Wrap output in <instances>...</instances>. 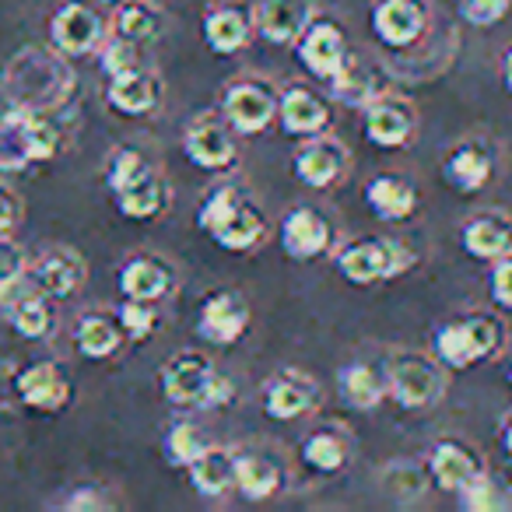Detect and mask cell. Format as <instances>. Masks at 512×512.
<instances>
[{
	"label": "cell",
	"mask_w": 512,
	"mask_h": 512,
	"mask_svg": "<svg viewBox=\"0 0 512 512\" xmlns=\"http://www.w3.org/2000/svg\"><path fill=\"white\" fill-rule=\"evenodd\" d=\"M456 502H460L467 512H502L505 505H509V498H505L502 488L491 481L488 470H481L474 481H467L460 491H456Z\"/></svg>",
	"instance_id": "39"
},
{
	"label": "cell",
	"mask_w": 512,
	"mask_h": 512,
	"mask_svg": "<svg viewBox=\"0 0 512 512\" xmlns=\"http://www.w3.org/2000/svg\"><path fill=\"white\" fill-rule=\"evenodd\" d=\"M505 386H509V393H512V369L505 372Z\"/></svg>",
	"instance_id": "51"
},
{
	"label": "cell",
	"mask_w": 512,
	"mask_h": 512,
	"mask_svg": "<svg viewBox=\"0 0 512 512\" xmlns=\"http://www.w3.org/2000/svg\"><path fill=\"white\" fill-rule=\"evenodd\" d=\"M302 460H306V467H313L316 474H341L351 460V446L341 432L320 428V432H309L306 439H302Z\"/></svg>",
	"instance_id": "35"
},
{
	"label": "cell",
	"mask_w": 512,
	"mask_h": 512,
	"mask_svg": "<svg viewBox=\"0 0 512 512\" xmlns=\"http://www.w3.org/2000/svg\"><path fill=\"white\" fill-rule=\"evenodd\" d=\"M99 60H102V74L106 78H116V74H127V71H134V67H141V46H134V43H127V39H120V36H113L109 43H102L99 46Z\"/></svg>",
	"instance_id": "41"
},
{
	"label": "cell",
	"mask_w": 512,
	"mask_h": 512,
	"mask_svg": "<svg viewBox=\"0 0 512 512\" xmlns=\"http://www.w3.org/2000/svg\"><path fill=\"white\" fill-rule=\"evenodd\" d=\"M502 344H505L502 320L488 313H470V316H460V320H449V323H442L432 337L435 362H439L442 369H456V372H467V369H474V365L498 358Z\"/></svg>",
	"instance_id": "2"
},
{
	"label": "cell",
	"mask_w": 512,
	"mask_h": 512,
	"mask_svg": "<svg viewBox=\"0 0 512 512\" xmlns=\"http://www.w3.org/2000/svg\"><path fill=\"white\" fill-rule=\"evenodd\" d=\"M207 446H211V442H207V435L200 432L193 421H172L169 432H165V439H162L165 460H169V467H179V470L190 467Z\"/></svg>",
	"instance_id": "37"
},
{
	"label": "cell",
	"mask_w": 512,
	"mask_h": 512,
	"mask_svg": "<svg viewBox=\"0 0 512 512\" xmlns=\"http://www.w3.org/2000/svg\"><path fill=\"white\" fill-rule=\"evenodd\" d=\"M313 18V0H260L253 8V29L271 46H295Z\"/></svg>",
	"instance_id": "16"
},
{
	"label": "cell",
	"mask_w": 512,
	"mask_h": 512,
	"mask_svg": "<svg viewBox=\"0 0 512 512\" xmlns=\"http://www.w3.org/2000/svg\"><path fill=\"white\" fill-rule=\"evenodd\" d=\"M200 29H204L207 50L218 53V57L242 53L249 46V39L256 36L253 11H242V8H214V11H207Z\"/></svg>",
	"instance_id": "26"
},
{
	"label": "cell",
	"mask_w": 512,
	"mask_h": 512,
	"mask_svg": "<svg viewBox=\"0 0 512 512\" xmlns=\"http://www.w3.org/2000/svg\"><path fill=\"white\" fill-rule=\"evenodd\" d=\"M460 246H463V253L474 256V260L495 264V260L512 253V218H505V214H498V211L474 214L470 221H463Z\"/></svg>",
	"instance_id": "21"
},
{
	"label": "cell",
	"mask_w": 512,
	"mask_h": 512,
	"mask_svg": "<svg viewBox=\"0 0 512 512\" xmlns=\"http://www.w3.org/2000/svg\"><path fill=\"white\" fill-rule=\"evenodd\" d=\"M15 390L25 407L43 414L64 411L71 404V376L60 362H32L29 369L18 372Z\"/></svg>",
	"instance_id": "17"
},
{
	"label": "cell",
	"mask_w": 512,
	"mask_h": 512,
	"mask_svg": "<svg viewBox=\"0 0 512 512\" xmlns=\"http://www.w3.org/2000/svg\"><path fill=\"white\" fill-rule=\"evenodd\" d=\"M186 474H190V484L200 498H221L235 488V453L225 446H207L186 467Z\"/></svg>",
	"instance_id": "30"
},
{
	"label": "cell",
	"mask_w": 512,
	"mask_h": 512,
	"mask_svg": "<svg viewBox=\"0 0 512 512\" xmlns=\"http://www.w3.org/2000/svg\"><path fill=\"white\" fill-rule=\"evenodd\" d=\"M32 278H36L39 292L50 295V299H71V295H78L81 285H85V260H81L74 249L53 246L39 256Z\"/></svg>",
	"instance_id": "24"
},
{
	"label": "cell",
	"mask_w": 512,
	"mask_h": 512,
	"mask_svg": "<svg viewBox=\"0 0 512 512\" xmlns=\"http://www.w3.org/2000/svg\"><path fill=\"white\" fill-rule=\"evenodd\" d=\"M106 18L88 4H64L50 18V39L64 57H88L106 43Z\"/></svg>",
	"instance_id": "12"
},
{
	"label": "cell",
	"mask_w": 512,
	"mask_h": 512,
	"mask_svg": "<svg viewBox=\"0 0 512 512\" xmlns=\"http://www.w3.org/2000/svg\"><path fill=\"white\" fill-rule=\"evenodd\" d=\"M8 320H11V327H15V334L25 337V341H46V337L53 334V327H57L50 295H43V292H32V295H25L22 302H15V306L8 309Z\"/></svg>",
	"instance_id": "36"
},
{
	"label": "cell",
	"mask_w": 512,
	"mask_h": 512,
	"mask_svg": "<svg viewBox=\"0 0 512 512\" xmlns=\"http://www.w3.org/2000/svg\"><path fill=\"white\" fill-rule=\"evenodd\" d=\"M25 271V253L11 235H0V281L15 278Z\"/></svg>",
	"instance_id": "46"
},
{
	"label": "cell",
	"mask_w": 512,
	"mask_h": 512,
	"mask_svg": "<svg viewBox=\"0 0 512 512\" xmlns=\"http://www.w3.org/2000/svg\"><path fill=\"white\" fill-rule=\"evenodd\" d=\"M176 288V271L172 264H165L162 256L141 253L130 256L120 267V292L123 299H141V302H162Z\"/></svg>",
	"instance_id": "19"
},
{
	"label": "cell",
	"mask_w": 512,
	"mask_h": 512,
	"mask_svg": "<svg viewBox=\"0 0 512 512\" xmlns=\"http://www.w3.org/2000/svg\"><path fill=\"white\" fill-rule=\"evenodd\" d=\"M365 204L379 221L397 225V221H407L418 211V190H414L411 179L397 176V172H383L365 186Z\"/></svg>",
	"instance_id": "25"
},
{
	"label": "cell",
	"mask_w": 512,
	"mask_h": 512,
	"mask_svg": "<svg viewBox=\"0 0 512 512\" xmlns=\"http://www.w3.org/2000/svg\"><path fill=\"white\" fill-rule=\"evenodd\" d=\"M383 484L397 502H411V498H418L421 491H425V477H421L411 463H397V467H390L383 474Z\"/></svg>",
	"instance_id": "43"
},
{
	"label": "cell",
	"mask_w": 512,
	"mask_h": 512,
	"mask_svg": "<svg viewBox=\"0 0 512 512\" xmlns=\"http://www.w3.org/2000/svg\"><path fill=\"white\" fill-rule=\"evenodd\" d=\"M232 400H235V383L228 376H221V372H214L211 390H207V397H204V407L207 411H218V407H228Z\"/></svg>",
	"instance_id": "48"
},
{
	"label": "cell",
	"mask_w": 512,
	"mask_h": 512,
	"mask_svg": "<svg viewBox=\"0 0 512 512\" xmlns=\"http://www.w3.org/2000/svg\"><path fill=\"white\" fill-rule=\"evenodd\" d=\"M502 81H505V88H509V95H512V46L505 50V57H502Z\"/></svg>",
	"instance_id": "49"
},
{
	"label": "cell",
	"mask_w": 512,
	"mask_h": 512,
	"mask_svg": "<svg viewBox=\"0 0 512 512\" xmlns=\"http://www.w3.org/2000/svg\"><path fill=\"white\" fill-rule=\"evenodd\" d=\"M116 211L130 221H151L169 207V183L158 176L155 169H148L144 176H137L134 183H127L123 190L113 193Z\"/></svg>",
	"instance_id": "28"
},
{
	"label": "cell",
	"mask_w": 512,
	"mask_h": 512,
	"mask_svg": "<svg viewBox=\"0 0 512 512\" xmlns=\"http://www.w3.org/2000/svg\"><path fill=\"white\" fill-rule=\"evenodd\" d=\"M386 393L397 400L404 411H425V407L439 404L446 393V376L442 365L425 355H397L386 365Z\"/></svg>",
	"instance_id": "4"
},
{
	"label": "cell",
	"mask_w": 512,
	"mask_h": 512,
	"mask_svg": "<svg viewBox=\"0 0 512 512\" xmlns=\"http://www.w3.org/2000/svg\"><path fill=\"white\" fill-rule=\"evenodd\" d=\"M18 225H22V200L15 190L0 183V235H11Z\"/></svg>",
	"instance_id": "47"
},
{
	"label": "cell",
	"mask_w": 512,
	"mask_h": 512,
	"mask_svg": "<svg viewBox=\"0 0 512 512\" xmlns=\"http://www.w3.org/2000/svg\"><path fill=\"white\" fill-rule=\"evenodd\" d=\"M32 162L29 144V109L18 106L8 116H0V172H18Z\"/></svg>",
	"instance_id": "34"
},
{
	"label": "cell",
	"mask_w": 512,
	"mask_h": 512,
	"mask_svg": "<svg viewBox=\"0 0 512 512\" xmlns=\"http://www.w3.org/2000/svg\"><path fill=\"white\" fill-rule=\"evenodd\" d=\"M99 4H116V0H99Z\"/></svg>",
	"instance_id": "52"
},
{
	"label": "cell",
	"mask_w": 512,
	"mask_h": 512,
	"mask_svg": "<svg viewBox=\"0 0 512 512\" xmlns=\"http://www.w3.org/2000/svg\"><path fill=\"white\" fill-rule=\"evenodd\" d=\"M348 148L341 141L327 134H316V137H306L302 148L295 151V176L299 183H306L309 190H330L344 179L348 172Z\"/></svg>",
	"instance_id": "15"
},
{
	"label": "cell",
	"mask_w": 512,
	"mask_h": 512,
	"mask_svg": "<svg viewBox=\"0 0 512 512\" xmlns=\"http://www.w3.org/2000/svg\"><path fill=\"white\" fill-rule=\"evenodd\" d=\"M249 302L242 299L239 292H228V288H218V292L204 295L197 306V337L204 344H214V348H232L235 341H242V334L249 330Z\"/></svg>",
	"instance_id": "6"
},
{
	"label": "cell",
	"mask_w": 512,
	"mask_h": 512,
	"mask_svg": "<svg viewBox=\"0 0 512 512\" xmlns=\"http://www.w3.org/2000/svg\"><path fill=\"white\" fill-rule=\"evenodd\" d=\"M334 267L344 281H351L358 288H369V285H386V281L411 271L414 253L400 239L372 235V239H351L348 246L337 249Z\"/></svg>",
	"instance_id": "3"
},
{
	"label": "cell",
	"mask_w": 512,
	"mask_h": 512,
	"mask_svg": "<svg viewBox=\"0 0 512 512\" xmlns=\"http://www.w3.org/2000/svg\"><path fill=\"white\" fill-rule=\"evenodd\" d=\"M320 404V386L299 369H285L267 379L264 386V411L274 421H299Z\"/></svg>",
	"instance_id": "18"
},
{
	"label": "cell",
	"mask_w": 512,
	"mask_h": 512,
	"mask_svg": "<svg viewBox=\"0 0 512 512\" xmlns=\"http://www.w3.org/2000/svg\"><path fill=\"white\" fill-rule=\"evenodd\" d=\"M278 242L288 260L309 264V260H320V256H327L334 249V225L316 207H295V211H288L281 218Z\"/></svg>",
	"instance_id": "8"
},
{
	"label": "cell",
	"mask_w": 512,
	"mask_h": 512,
	"mask_svg": "<svg viewBox=\"0 0 512 512\" xmlns=\"http://www.w3.org/2000/svg\"><path fill=\"white\" fill-rule=\"evenodd\" d=\"M285 484V470L264 453H235V491L246 502H267Z\"/></svg>",
	"instance_id": "27"
},
{
	"label": "cell",
	"mask_w": 512,
	"mask_h": 512,
	"mask_svg": "<svg viewBox=\"0 0 512 512\" xmlns=\"http://www.w3.org/2000/svg\"><path fill=\"white\" fill-rule=\"evenodd\" d=\"M362 130L376 148H407L418 134V113L400 95H379L376 102L362 109Z\"/></svg>",
	"instance_id": "10"
},
{
	"label": "cell",
	"mask_w": 512,
	"mask_h": 512,
	"mask_svg": "<svg viewBox=\"0 0 512 512\" xmlns=\"http://www.w3.org/2000/svg\"><path fill=\"white\" fill-rule=\"evenodd\" d=\"M491 299L512 313V253L491 264Z\"/></svg>",
	"instance_id": "44"
},
{
	"label": "cell",
	"mask_w": 512,
	"mask_h": 512,
	"mask_svg": "<svg viewBox=\"0 0 512 512\" xmlns=\"http://www.w3.org/2000/svg\"><path fill=\"white\" fill-rule=\"evenodd\" d=\"M221 120L239 137L264 134L278 120V88L260 78H239L221 95Z\"/></svg>",
	"instance_id": "5"
},
{
	"label": "cell",
	"mask_w": 512,
	"mask_h": 512,
	"mask_svg": "<svg viewBox=\"0 0 512 512\" xmlns=\"http://www.w3.org/2000/svg\"><path fill=\"white\" fill-rule=\"evenodd\" d=\"M64 509H71V512H102V509H113V498L102 495V491L92 488V484H85V488L71 491V495L64 498Z\"/></svg>",
	"instance_id": "45"
},
{
	"label": "cell",
	"mask_w": 512,
	"mask_h": 512,
	"mask_svg": "<svg viewBox=\"0 0 512 512\" xmlns=\"http://www.w3.org/2000/svg\"><path fill=\"white\" fill-rule=\"evenodd\" d=\"M327 85H330V95L348 109H365L369 102H376L379 95H383V85H379L376 74L351 57H348V64H344L341 71L327 81Z\"/></svg>",
	"instance_id": "33"
},
{
	"label": "cell",
	"mask_w": 512,
	"mask_h": 512,
	"mask_svg": "<svg viewBox=\"0 0 512 512\" xmlns=\"http://www.w3.org/2000/svg\"><path fill=\"white\" fill-rule=\"evenodd\" d=\"M183 155L193 169L214 172V176L235 169V162H239L232 127L218 116H193L190 127L183 130Z\"/></svg>",
	"instance_id": "7"
},
{
	"label": "cell",
	"mask_w": 512,
	"mask_h": 512,
	"mask_svg": "<svg viewBox=\"0 0 512 512\" xmlns=\"http://www.w3.org/2000/svg\"><path fill=\"white\" fill-rule=\"evenodd\" d=\"M278 123L288 137H316L327 134L334 123V109L330 99H323L320 92L306 85H288L278 92Z\"/></svg>",
	"instance_id": "14"
},
{
	"label": "cell",
	"mask_w": 512,
	"mask_h": 512,
	"mask_svg": "<svg viewBox=\"0 0 512 512\" xmlns=\"http://www.w3.org/2000/svg\"><path fill=\"white\" fill-rule=\"evenodd\" d=\"M197 228L225 253H253L267 235V218L242 186L221 183L200 200Z\"/></svg>",
	"instance_id": "1"
},
{
	"label": "cell",
	"mask_w": 512,
	"mask_h": 512,
	"mask_svg": "<svg viewBox=\"0 0 512 512\" xmlns=\"http://www.w3.org/2000/svg\"><path fill=\"white\" fill-rule=\"evenodd\" d=\"M502 449H505V453L512 456V418L505 421V428H502Z\"/></svg>",
	"instance_id": "50"
},
{
	"label": "cell",
	"mask_w": 512,
	"mask_h": 512,
	"mask_svg": "<svg viewBox=\"0 0 512 512\" xmlns=\"http://www.w3.org/2000/svg\"><path fill=\"white\" fill-rule=\"evenodd\" d=\"M165 15L151 0H123L113 15V36L127 39L134 46H148L162 36Z\"/></svg>",
	"instance_id": "32"
},
{
	"label": "cell",
	"mask_w": 512,
	"mask_h": 512,
	"mask_svg": "<svg viewBox=\"0 0 512 512\" xmlns=\"http://www.w3.org/2000/svg\"><path fill=\"white\" fill-rule=\"evenodd\" d=\"M372 32L386 50H411L428 32L425 0H379L372 8Z\"/></svg>",
	"instance_id": "13"
},
{
	"label": "cell",
	"mask_w": 512,
	"mask_h": 512,
	"mask_svg": "<svg viewBox=\"0 0 512 512\" xmlns=\"http://www.w3.org/2000/svg\"><path fill=\"white\" fill-rule=\"evenodd\" d=\"M512 0H460V18L474 29H491L509 15Z\"/></svg>",
	"instance_id": "42"
},
{
	"label": "cell",
	"mask_w": 512,
	"mask_h": 512,
	"mask_svg": "<svg viewBox=\"0 0 512 512\" xmlns=\"http://www.w3.org/2000/svg\"><path fill=\"white\" fill-rule=\"evenodd\" d=\"M116 320L123 327V337L134 344L148 341L158 330L162 316H158V302H141V299H123V306L116 309Z\"/></svg>",
	"instance_id": "38"
},
{
	"label": "cell",
	"mask_w": 512,
	"mask_h": 512,
	"mask_svg": "<svg viewBox=\"0 0 512 512\" xmlns=\"http://www.w3.org/2000/svg\"><path fill=\"white\" fill-rule=\"evenodd\" d=\"M481 470H484V463H481V456H477V449L460 439H439L432 446V453H428L432 484L439 491H449V495H456L463 484L474 481Z\"/></svg>",
	"instance_id": "20"
},
{
	"label": "cell",
	"mask_w": 512,
	"mask_h": 512,
	"mask_svg": "<svg viewBox=\"0 0 512 512\" xmlns=\"http://www.w3.org/2000/svg\"><path fill=\"white\" fill-rule=\"evenodd\" d=\"M337 390L351 411H376L390 393H386V369L372 362H351L337 372Z\"/></svg>",
	"instance_id": "29"
},
{
	"label": "cell",
	"mask_w": 512,
	"mask_h": 512,
	"mask_svg": "<svg viewBox=\"0 0 512 512\" xmlns=\"http://www.w3.org/2000/svg\"><path fill=\"white\" fill-rule=\"evenodd\" d=\"M495 176V155L484 144L463 141L442 158V179L456 193H481Z\"/></svg>",
	"instance_id": "23"
},
{
	"label": "cell",
	"mask_w": 512,
	"mask_h": 512,
	"mask_svg": "<svg viewBox=\"0 0 512 512\" xmlns=\"http://www.w3.org/2000/svg\"><path fill=\"white\" fill-rule=\"evenodd\" d=\"M106 102L120 116H151L162 106V78L144 71V67L116 74V78H109Z\"/></svg>",
	"instance_id": "22"
},
{
	"label": "cell",
	"mask_w": 512,
	"mask_h": 512,
	"mask_svg": "<svg viewBox=\"0 0 512 512\" xmlns=\"http://www.w3.org/2000/svg\"><path fill=\"white\" fill-rule=\"evenodd\" d=\"M74 344L88 362H106L127 344L116 313H85L74 327Z\"/></svg>",
	"instance_id": "31"
},
{
	"label": "cell",
	"mask_w": 512,
	"mask_h": 512,
	"mask_svg": "<svg viewBox=\"0 0 512 512\" xmlns=\"http://www.w3.org/2000/svg\"><path fill=\"white\" fill-rule=\"evenodd\" d=\"M295 53H299L302 67H306L313 78L330 81L344 64H348L344 29L334 22V18L316 15L313 22H309V29L299 36V43H295Z\"/></svg>",
	"instance_id": "11"
},
{
	"label": "cell",
	"mask_w": 512,
	"mask_h": 512,
	"mask_svg": "<svg viewBox=\"0 0 512 512\" xmlns=\"http://www.w3.org/2000/svg\"><path fill=\"white\" fill-rule=\"evenodd\" d=\"M151 169V162L141 155L137 148H120V151H113V158H109V165H106V186L109 190H123L127 183H134L137 176H144V172Z\"/></svg>",
	"instance_id": "40"
},
{
	"label": "cell",
	"mask_w": 512,
	"mask_h": 512,
	"mask_svg": "<svg viewBox=\"0 0 512 512\" xmlns=\"http://www.w3.org/2000/svg\"><path fill=\"white\" fill-rule=\"evenodd\" d=\"M214 365L207 362L200 351H179L158 372V386H162V397L172 407H204V397L211 390Z\"/></svg>",
	"instance_id": "9"
}]
</instances>
